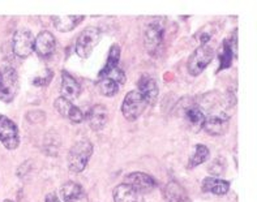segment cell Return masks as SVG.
Returning <instances> with one entry per match:
<instances>
[{"mask_svg":"<svg viewBox=\"0 0 257 202\" xmlns=\"http://www.w3.org/2000/svg\"><path fill=\"white\" fill-rule=\"evenodd\" d=\"M93 154V143L88 140H80L73 143L68 153V168L75 173L82 172Z\"/></svg>","mask_w":257,"mask_h":202,"instance_id":"cell-1","label":"cell"},{"mask_svg":"<svg viewBox=\"0 0 257 202\" xmlns=\"http://www.w3.org/2000/svg\"><path fill=\"white\" fill-rule=\"evenodd\" d=\"M163 34H165V28H163L161 20H154L147 26L145 33H144V45L150 56L158 58L161 55L163 46Z\"/></svg>","mask_w":257,"mask_h":202,"instance_id":"cell-2","label":"cell"},{"mask_svg":"<svg viewBox=\"0 0 257 202\" xmlns=\"http://www.w3.org/2000/svg\"><path fill=\"white\" fill-rule=\"evenodd\" d=\"M125 81H127V77L124 75L123 69L116 67L106 75L99 76L98 89L104 97H114L119 93V89L125 84Z\"/></svg>","mask_w":257,"mask_h":202,"instance_id":"cell-3","label":"cell"},{"mask_svg":"<svg viewBox=\"0 0 257 202\" xmlns=\"http://www.w3.org/2000/svg\"><path fill=\"white\" fill-rule=\"evenodd\" d=\"M214 58V50L209 45L199 46L188 59V72L191 76H199Z\"/></svg>","mask_w":257,"mask_h":202,"instance_id":"cell-4","label":"cell"},{"mask_svg":"<svg viewBox=\"0 0 257 202\" xmlns=\"http://www.w3.org/2000/svg\"><path fill=\"white\" fill-rule=\"evenodd\" d=\"M101 39V30L95 26H89L81 32L76 42V54L80 58L88 59Z\"/></svg>","mask_w":257,"mask_h":202,"instance_id":"cell-5","label":"cell"},{"mask_svg":"<svg viewBox=\"0 0 257 202\" xmlns=\"http://www.w3.org/2000/svg\"><path fill=\"white\" fill-rule=\"evenodd\" d=\"M147 106L148 104L143 95L137 90H132L125 95L121 103V114L125 117V120L135 121L143 115Z\"/></svg>","mask_w":257,"mask_h":202,"instance_id":"cell-6","label":"cell"},{"mask_svg":"<svg viewBox=\"0 0 257 202\" xmlns=\"http://www.w3.org/2000/svg\"><path fill=\"white\" fill-rule=\"evenodd\" d=\"M19 76L11 67H6L0 71V101L10 103L16 97Z\"/></svg>","mask_w":257,"mask_h":202,"instance_id":"cell-7","label":"cell"},{"mask_svg":"<svg viewBox=\"0 0 257 202\" xmlns=\"http://www.w3.org/2000/svg\"><path fill=\"white\" fill-rule=\"evenodd\" d=\"M34 41L32 32L28 29H20L13 36V52L15 55L21 59L29 58L30 54L34 51Z\"/></svg>","mask_w":257,"mask_h":202,"instance_id":"cell-8","label":"cell"},{"mask_svg":"<svg viewBox=\"0 0 257 202\" xmlns=\"http://www.w3.org/2000/svg\"><path fill=\"white\" fill-rule=\"evenodd\" d=\"M0 142L8 150H15L20 145L19 129L11 119L0 115Z\"/></svg>","mask_w":257,"mask_h":202,"instance_id":"cell-9","label":"cell"},{"mask_svg":"<svg viewBox=\"0 0 257 202\" xmlns=\"http://www.w3.org/2000/svg\"><path fill=\"white\" fill-rule=\"evenodd\" d=\"M228 124H230V116L225 112H217L205 116L202 129L210 136H222L227 132Z\"/></svg>","mask_w":257,"mask_h":202,"instance_id":"cell-10","label":"cell"},{"mask_svg":"<svg viewBox=\"0 0 257 202\" xmlns=\"http://www.w3.org/2000/svg\"><path fill=\"white\" fill-rule=\"evenodd\" d=\"M125 184L139 192L140 194H147V193L153 192L157 188L156 180L148 173L144 172H132L125 176Z\"/></svg>","mask_w":257,"mask_h":202,"instance_id":"cell-11","label":"cell"},{"mask_svg":"<svg viewBox=\"0 0 257 202\" xmlns=\"http://www.w3.org/2000/svg\"><path fill=\"white\" fill-rule=\"evenodd\" d=\"M182 115L184 121H186L187 127L192 130V132L197 133V132H200L202 129L206 115L204 114V111L201 110L200 106L193 103L186 104L182 111Z\"/></svg>","mask_w":257,"mask_h":202,"instance_id":"cell-12","label":"cell"},{"mask_svg":"<svg viewBox=\"0 0 257 202\" xmlns=\"http://www.w3.org/2000/svg\"><path fill=\"white\" fill-rule=\"evenodd\" d=\"M236 51H238V33H234L231 38L225 39L221 46V50L218 52V72L222 71V69H227L231 67L232 60L236 56Z\"/></svg>","mask_w":257,"mask_h":202,"instance_id":"cell-13","label":"cell"},{"mask_svg":"<svg viewBox=\"0 0 257 202\" xmlns=\"http://www.w3.org/2000/svg\"><path fill=\"white\" fill-rule=\"evenodd\" d=\"M56 49V39L54 34L47 30H43L37 36L34 41V51L42 59H47L54 55Z\"/></svg>","mask_w":257,"mask_h":202,"instance_id":"cell-14","label":"cell"},{"mask_svg":"<svg viewBox=\"0 0 257 202\" xmlns=\"http://www.w3.org/2000/svg\"><path fill=\"white\" fill-rule=\"evenodd\" d=\"M137 91L143 95L147 104L153 106L158 98V85L156 78L150 75H143L137 81Z\"/></svg>","mask_w":257,"mask_h":202,"instance_id":"cell-15","label":"cell"},{"mask_svg":"<svg viewBox=\"0 0 257 202\" xmlns=\"http://www.w3.org/2000/svg\"><path fill=\"white\" fill-rule=\"evenodd\" d=\"M54 107L58 111L59 115H62L63 117L71 120L72 123L78 124L85 119V115L82 114V111L78 107H76L75 104H72L71 101L63 97L56 98L55 102H54Z\"/></svg>","mask_w":257,"mask_h":202,"instance_id":"cell-16","label":"cell"},{"mask_svg":"<svg viewBox=\"0 0 257 202\" xmlns=\"http://www.w3.org/2000/svg\"><path fill=\"white\" fill-rule=\"evenodd\" d=\"M85 119H86L91 129L95 130V132L102 130L106 127L108 120L107 108L104 107L103 104H95L88 111V114L85 115Z\"/></svg>","mask_w":257,"mask_h":202,"instance_id":"cell-17","label":"cell"},{"mask_svg":"<svg viewBox=\"0 0 257 202\" xmlns=\"http://www.w3.org/2000/svg\"><path fill=\"white\" fill-rule=\"evenodd\" d=\"M60 194L64 202H89L88 195L82 189V186L77 182L68 181L63 184L60 188Z\"/></svg>","mask_w":257,"mask_h":202,"instance_id":"cell-18","label":"cell"},{"mask_svg":"<svg viewBox=\"0 0 257 202\" xmlns=\"http://www.w3.org/2000/svg\"><path fill=\"white\" fill-rule=\"evenodd\" d=\"M60 91H62V97L68 99V101H72V99H76L78 98L80 93H81V86L77 82L75 77L72 75H69L67 71L62 72V88H60Z\"/></svg>","mask_w":257,"mask_h":202,"instance_id":"cell-19","label":"cell"},{"mask_svg":"<svg viewBox=\"0 0 257 202\" xmlns=\"http://www.w3.org/2000/svg\"><path fill=\"white\" fill-rule=\"evenodd\" d=\"M163 197L166 202H191L187 190L178 181L167 182L163 189Z\"/></svg>","mask_w":257,"mask_h":202,"instance_id":"cell-20","label":"cell"},{"mask_svg":"<svg viewBox=\"0 0 257 202\" xmlns=\"http://www.w3.org/2000/svg\"><path fill=\"white\" fill-rule=\"evenodd\" d=\"M112 195H114V202H144L143 194L136 192L125 182L115 186Z\"/></svg>","mask_w":257,"mask_h":202,"instance_id":"cell-21","label":"cell"},{"mask_svg":"<svg viewBox=\"0 0 257 202\" xmlns=\"http://www.w3.org/2000/svg\"><path fill=\"white\" fill-rule=\"evenodd\" d=\"M230 181L219 177H205L201 182V188L204 192L213 193L217 195H225L230 189Z\"/></svg>","mask_w":257,"mask_h":202,"instance_id":"cell-22","label":"cell"},{"mask_svg":"<svg viewBox=\"0 0 257 202\" xmlns=\"http://www.w3.org/2000/svg\"><path fill=\"white\" fill-rule=\"evenodd\" d=\"M84 16H52V23L56 30L62 33L72 32L76 26L82 23Z\"/></svg>","mask_w":257,"mask_h":202,"instance_id":"cell-23","label":"cell"},{"mask_svg":"<svg viewBox=\"0 0 257 202\" xmlns=\"http://www.w3.org/2000/svg\"><path fill=\"white\" fill-rule=\"evenodd\" d=\"M210 156V150L205 146V145H202V143H197L195 147V153L192 155L189 156L188 160V168L192 169L195 167L200 166L202 163H205L208 160V158Z\"/></svg>","mask_w":257,"mask_h":202,"instance_id":"cell-24","label":"cell"},{"mask_svg":"<svg viewBox=\"0 0 257 202\" xmlns=\"http://www.w3.org/2000/svg\"><path fill=\"white\" fill-rule=\"evenodd\" d=\"M120 52H121V50H120V47H119V45L111 46L107 62H106V64H104L103 69L99 72V76L106 75V73H108V72L112 71L114 68H116L117 63H119V60H120Z\"/></svg>","mask_w":257,"mask_h":202,"instance_id":"cell-25","label":"cell"},{"mask_svg":"<svg viewBox=\"0 0 257 202\" xmlns=\"http://www.w3.org/2000/svg\"><path fill=\"white\" fill-rule=\"evenodd\" d=\"M208 171L210 173H213V175H215V177L217 176H221L222 173L225 172L226 171V162L223 158H221V156H218V158H215L214 160H213L210 164H209L208 167Z\"/></svg>","mask_w":257,"mask_h":202,"instance_id":"cell-26","label":"cell"},{"mask_svg":"<svg viewBox=\"0 0 257 202\" xmlns=\"http://www.w3.org/2000/svg\"><path fill=\"white\" fill-rule=\"evenodd\" d=\"M52 77H54V72L51 69H45L42 73H39L37 77H34L33 84L36 86H47L51 82Z\"/></svg>","mask_w":257,"mask_h":202,"instance_id":"cell-27","label":"cell"},{"mask_svg":"<svg viewBox=\"0 0 257 202\" xmlns=\"http://www.w3.org/2000/svg\"><path fill=\"white\" fill-rule=\"evenodd\" d=\"M45 202H60V201H59L56 193H49V194H46Z\"/></svg>","mask_w":257,"mask_h":202,"instance_id":"cell-28","label":"cell"},{"mask_svg":"<svg viewBox=\"0 0 257 202\" xmlns=\"http://www.w3.org/2000/svg\"><path fill=\"white\" fill-rule=\"evenodd\" d=\"M4 202H13V201H11V199H6V201Z\"/></svg>","mask_w":257,"mask_h":202,"instance_id":"cell-29","label":"cell"}]
</instances>
